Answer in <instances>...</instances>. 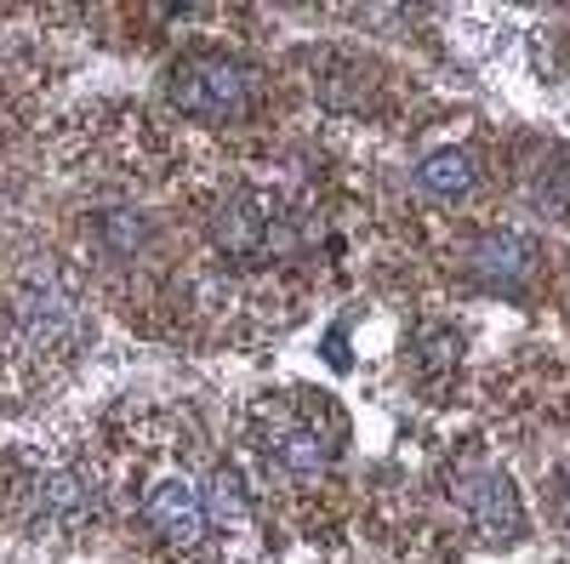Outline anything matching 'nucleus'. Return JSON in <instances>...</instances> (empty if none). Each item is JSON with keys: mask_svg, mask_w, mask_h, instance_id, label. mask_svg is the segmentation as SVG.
Returning a JSON list of instances; mask_svg holds the SVG:
<instances>
[{"mask_svg": "<svg viewBox=\"0 0 570 564\" xmlns=\"http://www.w3.org/2000/svg\"><path fill=\"white\" fill-rule=\"evenodd\" d=\"M12 319L18 332L35 343V348H75L86 337V314H80V297L63 274L52 268H35L12 286Z\"/></svg>", "mask_w": 570, "mask_h": 564, "instance_id": "nucleus-1", "label": "nucleus"}, {"mask_svg": "<svg viewBox=\"0 0 570 564\" xmlns=\"http://www.w3.org/2000/svg\"><path fill=\"white\" fill-rule=\"evenodd\" d=\"M171 103L195 120H234L252 103V75L228 58H183L166 80Z\"/></svg>", "mask_w": 570, "mask_h": 564, "instance_id": "nucleus-2", "label": "nucleus"}, {"mask_svg": "<svg viewBox=\"0 0 570 564\" xmlns=\"http://www.w3.org/2000/svg\"><path fill=\"white\" fill-rule=\"evenodd\" d=\"M142 520L149 531L171 547H200L206 531H212V507H206V485H195L188 474H166L149 485L142 496Z\"/></svg>", "mask_w": 570, "mask_h": 564, "instance_id": "nucleus-3", "label": "nucleus"}, {"mask_svg": "<svg viewBox=\"0 0 570 564\" xmlns=\"http://www.w3.org/2000/svg\"><path fill=\"white\" fill-rule=\"evenodd\" d=\"M451 496L462 502V513L473 525H480L485 536H502L513 542L519 531H525V507H519V491L508 474H497V467H462Z\"/></svg>", "mask_w": 570, "mask_h": 564, "instance_id": "nucleus-4", "label": "nucleus"}, {"mask_svg": "<svg viewBox=\"0 0 570 564\" xmlns=\"http://www.w3.org/2000/svg\"><path fill=\"white\" fill-rule=\"evenodd\" d=\"M268 467H279L285 479H320L331 456H337V439H325L314 422H279V428L263 439Z\"/></svg>", "mask_w": 570, "mask_h": 564, "instance_id": "nucleus-5", "label": "nucleus"}, {"mask_svg": "<svg viewBox=\"0 0 570 564\" xmlns=\"http://www.w3.org/2000/svg\"><path fill=\"white\" fill-rule=\"evenodd\" d=\"M35 496V513L46 525H86L91 513H98V491H91L80 474H69V467H46V474L29 485Z\"/></svg>", "mask_w": 570, "mask_h": 564, "instance_id": "nucleus-6", "label": "nucleus"}, {"mask_svg": "<svg viewBox=\"0 0 570 564\" xmlns=\"http://www.w3.org/2000/svg\"><path fill=\"white\" fill-rule=\"evenodd\" d=\"M212 240L228 257H257L268 246V211L257 200H228L223 211H212Z\"/></svg>", "mask_w": 570, "mask_h": 564, "instance_id": "nucleus-7", "label": "nucleus"}, {"mask_svg": "<svg viewBox=\"0 0 570 564\" xmlns=\"http://www.w3.org/2000/svg\"><path fill=\"white\" fill-rule=\"evenodd\" d=\"M537 263V246L519 240V234H491V240L473 246V274L485 279H502V286H513V279H525Z\"/></svg>", "mask_w": 570, "mask_h": 564, "instance_id": "nucleus-8", "label": "nucleus"}, {"mask_svg": "<svg viewBox=\"0 0 570 564\" xmlns=\"http://www.w3.org/2000/svg\"><path fill=\"white\" fill-rule=\"evenodd\" d=\"M416 182L428 188V195H440V200H456V195L473 188V160L456 155V149H440V155H428L416 166Z\"/></svg>", "mask_w": 570, "mask_h": 564, "instance_id": "nucleus-9", "label": "nucleus"}]
</instances>
